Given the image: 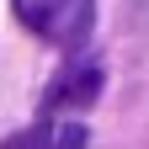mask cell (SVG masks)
<instances>
[{
	"mask_svg": "<svg viewBox=\"0 0 149 149\" xmlns=\"http://www.w3.org/2000/svg\"><path fill=\"white\" fill-rule=\"evenodd\" d=\"M101 80H107V69H101V64H74V69H64L59 80L48 85L43 107H48V112H74V107H91V101L101 96Z\"/></svg>",
	"mask_w": 149,
	"mask_h": 149,
	"instance_id": "3957f363",
	"label": "cell"
},
{
	"mask_svg": "<svg viewBox=\"0 0 149 149\" xmlns=\"http://www.w3.org/2000/svg\"><path fill=\"white\" fill-rule=\"evenodd\" d=\"M85 144H91L85 123L64 117V112H48V117H37L32 128H22L16 139H6L0 149H85Z\"/></svg>",
	"mask_w": 149,
	"mask_h": 149,
	"instance_id": "7a4b0ae2",
	"label": "cell"
},
{
	"mask_svg": "<svg viewBox=\"0 0 149 149\" xmlns=\"http://www.w3.org/2000/svg\"><path fill=\"white\" fill-rule=\"evenodd\" d=\"M11 11L27 32H37L43 43H59L69 53H80L91 27H96V0H11Z\"/></svg>",
	"mask_w": 149,
	"mask_h": 149,
	"instance_id": "6da1fadb",
	"label": "cell"
}]
</instances>
